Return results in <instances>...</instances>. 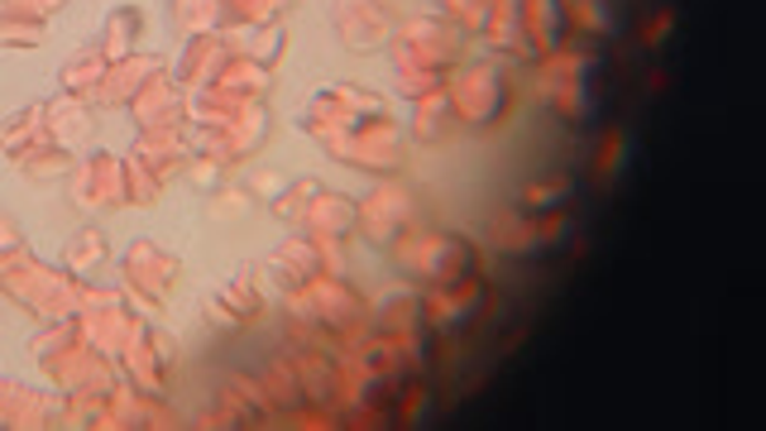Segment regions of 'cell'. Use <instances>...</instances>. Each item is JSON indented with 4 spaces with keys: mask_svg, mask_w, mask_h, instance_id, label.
I'll return each mask as SVG.
<instances>
[{
    "mask_svg": "<svg viewBox=\"0 0 766 431\" xmlns=\"http://www.w3.org/2000/svg\"><path fill=\"white\" fill-rule=\"evenodd\" d=\"M398 273H408L417 287H445L460 283L470 273H484V254L470 235H455V230H408L388 244Z\"/></svg>",
    "mask_w": 766,
    "mask_h": 431,
    "instance_id": "6da1fadb",
    "label": "cell"
},
{
    "mask_svg": "<svg viewBox=\"0 0 766 431\" xmlns=\"http://www.w3.org/2000/svg\"><path fill=\"white\" fill-rule=\"evenodd\" d=\"M445 96L455 106V120L465 129H503L513 120V77L494 57H474L445 72Z\"/></svg>",
    "mask_w": 766,
    "mask_h": 431,
    "instance_id": "7a4b0ae2",
    "label": "cell"
},
{
    "mask_svg": "<svg viewBox=\"0 0 766 431\" xmlns=\"http://www.w3.org/2000/svg\"><path fill=\"white\" fill-rule=\"evenodd\" d=\"M470 34L445 14H417V20H398L394 39H388V53H394L398 72L417 67V72H451L465 63Z\"/></svg>",
    "mask_w": 766,
    "mask_h": 431,
    "instance_id": "3957f363",
    "label": "cell"
},
{
    "mask_svg": "<svg viewBox=\"0 0 766 431\" xmlns=\"http://www.w3.org/2000/svg\"><path fill=\"white\" fill-rule=\"evenodd\" d=\"M398 125V115L388 111L384 96L365 92V86H330L312 101V115H302V129L312 135H359V129Z\"/></svg>",
    "mask_w": 766,
    "mask_h": 431,
    "instance_id": "277c9868",
    "label": "cell"
},
{
    "mask_svg": "<svg viewBox=\"0 0 766 431\" xmlns=\"http://www.w3.org/2000/svg\"><path fill=\"white\" fill-rule=\"evenodd\" d=\"M484 302H489V273H470L460 283H445V287H422V307H427V326L437 336H460L470 330L474 322L484 316Z\"/></svg>",
    "mask_w": 766,
    "mask_h": 431,
    "instance_id": "5b68a950",
    "label": "cell"
},
{
    "mask_svg": "<svg viewBox=\"0 0 766 431\" xmlns=\"http://www.w3.org/2000/svg\"><path fill=\"white\" fill-rule=\"evenodd\" d=\"M322 144L330 149V158L355 164L365 172H402V164H408V139H402V125L359 129V135H322Z\"/></svg>",
    "mask_w": 766,
    "mask_h": 431,
    "instance_id": "8992f818",
    "label": "cell"
},
{
    "mask_svg": "<svg viewBox=\"0 0 766 431\" xmlns=\"http://www.w3.org/2000/svg\"><path fill=\"white\" fill-rule=\"evenodd\" d=\"M417 216H422L417 192L412 187H402V182H379L365 201H359V230H365L379 250H388L398 235H408V230L417 225Z\"/></svg>",
    "mask_w": 766,
    "mask_h": 431,
    "instance_id": "52a82bcc",
    "label": "cell"
},
{
    "mask_svg": "<svg viewBox=\"0 0 766 431\" xmlns=\"http://www.w3.org/2000/svg\"><path fill=\"white\" fill-rule=\"evenodd\" d=\"M398 29V14L384 0H340L336 6V34L350 53H384Z\"/></svg>",
    "mask_w": 766,
    "mask_h": 431,
    "instance_id": "ba28073f",
    "label": "cell"
},
{
    "mask_svg": "<svg viewBox=\"0 0 766 431\" xmlns=\"http://www.w3.org/2000/svg\"><path fill=\"white\" fill-rule=\"evenodd\" d=\"M307 297H312L316 322H322V326L330 330V336H355V330L369 322L365 297H359L350 283L330 278V273H316V278L307 283Z\"/></svg>",
    "mask_w": 766,
    "mask_h": 431,
    "instance_id": "9c48e42d",
    "label": "cell"
},
{
    "mask_svg": "<svg viewBox=\"0 0 766 431\" xmlns=\"http://www.w3.org/2000/svg\"><path fill=\"white\" fill-rule=\"evenodd\" d=\"M517 24L532 57L556 53L570 39V20H566V0H517Z\"/></svg>",
    "mask_w": 766,
    "mask_h": 431,
    "instance_id": "30bf717a",
    "label": "cell"
},
{
    "mask_svg": "<svg viewBox=\"0 0 766 431\" xmlns=\"http://www.w3.org/2000/svg\"><path fill=\"white\" fill-rule=\"evenodd\" d=\"M302 225L312 230L316 240H350L359 230V201H350L345 192H316V201L307 207V216H302Z\"/></svg>",
    "mask_w": 766,
    "mask_h": 431,
    "instance_id": "8fae6325",
    "label": "cell"
},
{
    "mask_svg": "<svg viewBox=\"0 0 766 431\" xmlns=\"http://www.w3.org/2000/svg\"><path fill=\"white\" fill-rule=\"evenodd\" d=\"M6 287L24 307H43V312H63V302L72 297V283L63 273H39V269H24V273H6Z\"/></svg>",
    "mask_w": 766,
    "mask_h": 431,
    "instance_id": "7c38bea8",
    "label": "cell"
},
{
    "mask_svg": "<svg viewBox=\"0 0 766 431\" xmlns=\"http://www.w3.org/2000/svg\"><path fill=\"white\" fill-rule=\"evenodd\" d=\"M460 129L455 120V106H451V96H445V86L441 92H431L422 101H412V120H408V135L417 144H445Z\"/></svg>",
    "mask_w": 766,
    "mask_h": 431,
    "instance_id": "4fadbf2b",
    "label": "cell"
},
{
    "mask_svg": "<svg viewBox=\"0 0 766 431\" xmlns=\"http://www.w3.org/2000/svg\"><path fill=\"white\" fill-rule=\"evenodd\" d=\"M570 197H575V182L566 178V172H552V178H532L523 192H517V211H527V216H556V211L570 207Z\"/></svg>",
    "mask_w": 766,
    "mask_h": 431,
    "instance_id": "5bb4252c",
    "label": "cell"
},
{
    "mask_svg": "<svg viewBox=\"0 0 766 431\" xmlns=\"http://www.w3.org/2000/svg\"><path fill=\"white\" fill-rule=\"evenodd\" d=\"M379 330H388V336H402V340L437 336V330L427 326L422 293H402V297H394V302H384V312H379Z\"/></svg>",
    "mask_w": 766,
    "mask_h": 431,
    "instance_id": "9a60e30c",
    "label": "cell"
},
{
    "mask_svg": "<svg viewBox=\"0 0 766 431\" xmlns=\"http://www.w3.org/2000/svg\"><path fill=\"white\" fill-rule=\"evenodd\" d=\"M494 244L503 254H513V259H527V254H537L542 250V235H537V216H527V211H503L499 221H494Z\"/></svg>",
    "mask_w": 766,
    "mask_h": 431,
    "instance_id": "2e32d148",
    "label": "cell"
},
{
    "mask_svg": "<svg viewBox=\"0 0 766 431\" xmlns=\"http://www.w3.org/2000/svg\"><path fill=\"white\" fill-rule=\"evenodd\" d=\"M566 20H570V34L575 39H595L604 43L613 34V10L609 0H566Z\"/></svg>",
    "mask_w": 766,
    "mask_h": 431,
    "instance_id": "e0dca14e",
    "label": "cell"
},
{
    "mask_svg": "<svg viewBox=\"0 0 766 431\" xmlns=\"http://www.w3.org/2000/svg\"><path fill=\"white\" fill-rule=\"evenodd\" d=\"M279 264H287L293 283H312L316 273H326V264H322V254H316L312 240H287L283 254H279Z\"/></svg>",
    "mask_w": 766,
    "mask_h": 431,
    "instance_id": "ac0fdd59",
    "label": "cell"
},
{
    "mask_svg": "<svg viewBox=\"0 0 766 431\" xmlns=\"http://www.w3.org/2000/svg\"><path fill=\"white\" fill-rule=\"evenodd\" d=\"M86 197L120 201V164H115V158H92V164H86Z\"/></svg>",
    "mask_w": 766,
    "mask_h": 431,
    "instance_id": "d6986e66",
    "label": "cell"
},
{
    "mask_svg": "<svg viewBox=\"0 0 766 431\" xmlns=\"http://www.w3.org/2000/svg\"><path fill=\"white\" fill-rule=\"evenodd\" d=\"M129 269H135V278H139V283L158 287V293H164V287L172 283V259H168V254H154L149 244H139V250L129 254Z\"/></svg>",
    "mask_w": 766,
    "mask_h": 431,
    "instance_id": "ffe728a7",
    "label": "cell"
},
{
    "mask_svg": "<svg viewBox=\"0 0 766 431\" xmlns=\"http://www.w3.org/2000/svg\"><path fill=\"white\" fill-rule=\"evenodd\" d=\"M489 10H494V0H441V14H445V20H455L470 39H480V34H484Z\"/></svg>",
    "mask_w": 766,
    "mask_h": 431,
    "instance_id": "44dd1931",
    "label": "cell"
},
{
    "mask_svg": "<svg viewBox=\"0 0 766 431\" xmlns=\"http://www.w3.org/2000/svg\"><path fill=\"white\" fill-rule=\"evenodd\" d=\"M39 125H43V111H20L14 120L6 125V135H0V144L14 154V158H24L29 154V144L39 139Z\"/></svg>",
    "mask_w": 766,
    "mask_h": 431,
    "instance_id": "7402d4cb",
    "label": "cell"
},
{
    "mask_svg": "<svg viewBox=\"0 0 766 431\" xmlns=\"http://www.w3.org/2000/svg\"><path fill=\"white\" fill-rule=\"evenodd\" d=\"M623 164H628V135L623 129H609L599 144V154H595V178L609 182L613 172H623Z\"/></svg>",
    "mask_w": 766,
    "mask_h": 431,
    "instance_id": "603a6c76",
    "label": "cell"
},
{
    "mask_svg": "<svg viewBox=\"0 0 766 431\" xmlns=\"http://www.w3.org/2000/svg\"><path fill=\"white\" fill-rule=\"evenodd\" d=\"M221 63H225V49L221 43H211V39H201V43H192L187 49V82H211L216 72H221Z\"/></svg>",
    "mask_w": 766,
    "mask_h": 431,
    "instance_id": "cb8c5ba5",
    "label": "cell"
},
{
    "mask_svg": "<svg viewBox=\"0 0 766 431\" xmlns=\"http://www.w3.org/2000/svg\"><path fill=\"white\" fill-rule=\"evenodd\" d=\"M675 24H681V14H675L671 6H661L657 14H647V20H642V49H647V53L667 49V39L675 34Z\"/></svg>",
    "mask_w": 766,
    "mask_h": 431,
    "instance_id": "d4e9b609",
    "label": "cell"
},
{
    "mask_svg": "<svg viewBox=\"0 0 766 431\" xmlns=\"http://www.w3.org/2000/svg\"><path fill=\"white\" fill-rule=\"evenodd\" d=\"M441 86H445L441 72H417V67H402L398 72V92L408 96V101H422L431 92H441Z\"/></svg>",
    "mask_w": 766,
    "mask_h": 431,
    "instance_id": "484cf974",
    "label": "cell"
},
{
    "mask_svg": "<svg viewBox=\"0 0 766 431\" xmlns=\"http://www.w3.org/2000/svg\"><path fill=\"white\" fill-rule=\"evenodd\" d=\"M316 192H322V182H316V178L293 182V187H287V197L279 201V216H287V221H302V216H307V207L316 201Z\"/></svg>",
    "mask_w": 766,
    "mask_h": 431,
    "instance_id": "4316f807",
    "label": "cell"
},
{
    "mask_svg": "<svg viewBox=\"0 0 766 431\" xmlns=\"http://www.w3.org/2000/svg\"><path fill=\"white\" fill-rule=\"evenodd\" d=\"M106 34H111V53H129V43H135V34H139V10H129V6L115 10Z\"/></svg>",
    "mask_w": 766,
    "mask_h": 431,
    "instance_id": "83f0119b",
    "label": "cell"
},
{
    "mask_svg": "<svg viewBox=\"0 0 766 431\" xmlns=\"http://www.w3.org/2000/svg\"><path fill=\"white\" fill-rule=\"evenodd\" d=\"M39 34H43L39 20H14L10 14V20L0 24V43H6V49H29V43H39Z\"/></svg>",
    "mask_w": 766,
    "mask_h": 431,
    "instance_id": "f1b7e54d",
    "label": "cell"
},
{
    "mask_svg": "<svg viewBox=\"0 0 766 431\" xmlns=\"http://www.w3.org/2000/svg\"><path fill=\"white\" fill-rule=\"evenodd\" d=\"M101 254H106V244H101V235H96V230H82V235L77 240H72V250H67V259H72V264H96V259Z\"/></svg>",
    "mask_w": 766,
    "mask_h": 431,
    "instance_id": "f546056e",
    "label": "cell"
},
{
    "mask_svg": "<svg viewBox=\"0 0 766 431\" xmlns=\"http://www.w3.org/2000/svg\"><path fill=\"white\" fill-rule=\"evenodd\" d=\"M96 77H101V57H82V63H67V72H63L67 86H92Z\"/></svg>",
    "mask_w": 766,
    "mask_h": 431,
    "instance_id": "4dcf8cb0",
    "label": "cell"
},
{
    "mask_svg": "<svg viewBox=\"0 0 766 431\" xmlns=\"http://www.w3.org/2000/svg\"><path fill=\"white\" fill-rule=\"evenodd\" d=\"M216 0H178V20L187 24V20H197V24H211L216 20Z\"/></svg>",
    "mask_w": 766,
    "mask_h": 431,
    "instance_id": "1f68e13d",
    "label": "cell"
},
{
    "mask_svg": "<svg viewBox=\"0 0 766 431\" xmlns=\"http://www.w3.org/2000/svg\"><path fill=\"white\" fill-rule=\"evenodd\" d=\"M6 250H20V240H14V225L10 221H0V254Z\"/></svg>",
    "mask_w": 766,
    "mask_h": 431,
    "instance_id": "d6a6232c",
    "label": "cell"
}]
</instances>
